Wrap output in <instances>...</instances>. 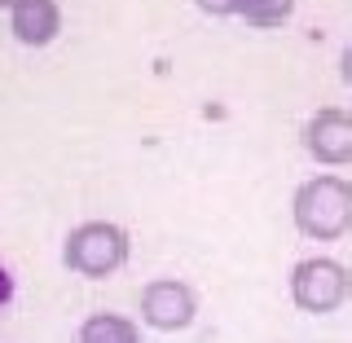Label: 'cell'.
Wrapping results in <instances>:
<instances>
[{"label":"cell","mask_w":352,"mask_h":343,"mask_svg":"<svg viewBox=\"0 0 352 343\" xmlns=\"http://www.w3.org/2000/svg\"><path fill=\"white\" fill-rule=\"evenodd\" d=\"M291 220L304 238H317V242H335L352 234V181L335 172L308 176L291 198Z\"/></svg>","instance_id":"obj_1"},{"label":"cell","mask_w":352,"mask_h":343,"mask_svg":"<svg viewBox=\"0 0 352 343\" xmlns=\"http://www.w3.org/2000/svg\"><path fill=\"white\" fill-rule=\"evenodd\" d=\"M62 264L80 278H110L128 264V234L115 220H84L66 234L62 247Z\"/></svg>","instance_id":"obj_2"},{"label":"cell","mask_w":352,"mask_h":343,"mask_svg":"<svg viewBox=\"0 0 352 343\" xmlns=\"http://www.w3.org/2000/svg\"><path fill=\"white\" fill-rule=\"evenodd\" d=\"M348 295H352V273L330 256H308L291 269V300L313 317L344 308Z\"/></svg>","instance_id":"obj_3"},{"label":"cell","mask_w":352,"mask_h":343,"mask_svg":"<svg viewBox=\"0 0 352 343\" xmlns=\"http://www.w3.org/2000/svg\"><path fill=\"white\" fill-rule=\"evenodd\" d=\"M194 313H198L194 291L176 278H154V282H146V291H141V322L150 330H163V335L185 330L194 322Z\"/></svg>","instance_id":"obj_4"},{"label":"cell","mask_w":352,"mask_h":343,"mask_svg":"<svg viewBox=\"0 0 352 343\" xmlns=\"http://www.w3.org/2000/svg\"><path fill=\"white\" fill-rule=\"evenodd\" d=\"M304 150L313 154L317 163H326V168L352 163V115L348 110H335V106L317 110L304 124Z\"/></svg>","instance_id":"obj_5"},{"label":"cell","mask_w":352,"mask_h":343,"mask_svg":"<svg viewBox=\"0 0 352 343\" xmlns=\"http://www.w3.org/2000/svg\"><path fill=\"white\" fill-rule=\"evenodd\" d=\"M9 31H14V40L27 44V49L53 44L58 31H62L58 0H14V5H9Z\"/></svg>","instance_id":"obj_6"},{"label":"cell","mask_w":352,"mask_h":343,"mask_svg":"<svg viewBox=\"0 0 352 343\" xmlns=\"http://www.w3.org/2000/svg\"><path fill=\"white\" fill-rule=\"evenodd\" d=\"M212 18H242L247 27H282L295 14V0H194Z\"/></svg>","instance_id":"obj_7"},{"label":"cell","mask_w":352,"mask_h":343,"mask_svg":"<svg viewBox=\"0 0 352 343\" xmlns=\"http://www.w3.org/2000/svg\"><path fill=\"white\" fill-rule=\"evenodd\" d=\"M75 343H141V330L137 322H128L119 313H88L80 322Z\"/></svg>","instance_id":"obj_8"},{"label":"cell","mask_w":352,"mask_h":343,"mask_svg":"<svg viewBox=\"0 0 352 343\" xmlns=\"http://www.w3.org/2000/svg\"><path fill=\"white\" fill-rule=\"evenodd\" d=\"M14 300V278H9V269L0 264V304H9Z\"/></svg>","instance_id":"obj_9"},{"label":"cell","mask_w":352,"mask_h":343,"mask_svg":"<svg viewBox=\"0 0 352 343\" xmlns=\"http://www.w3.org/2000/svg\"><path fill=\"white\" fill-rule=\"evenodd\" d=\"M344 80L352 84V44H348V49H344Z\"/></svg>","instance_id":"obj_10"},{"label":"cell","mask_w":352,"mask_h":343,"mask_svg":"<svg viewBox=\"0 0 352 343\" xmlns=\"http://www.w3.org/2000/svg\"><path fill=\"white\" fill-rule=\"evenodd\" d=\"M9 5H14V0H0V9H9Z\"/></svg>","instance_id":"obj_11"}]
</instances>
